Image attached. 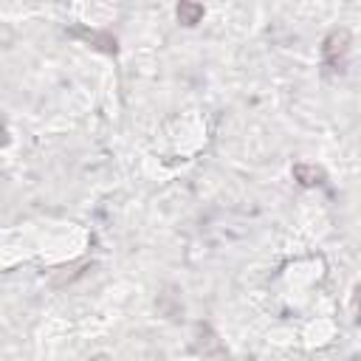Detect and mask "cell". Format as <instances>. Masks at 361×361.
<instances>
[{
  "label": "cell",
  "mask_w": 361,
  "mask_h": 361,
  "mask_svg": "<svg viewBox=\"0 0 361 361\" xmlns=\"http://www.w3.org/2000/svg\"><path fill=\"white\" fill-rule=\"evenodd\" d=\"M347 51H350V31L338 28V31H330V34L324 37L322 56H324L327 65H341L344 56H347Z\"/></svg>",
  "instance_id": "1"
},
{
  "label": "cell",
  "mask_w": 361,
  "mask_h": 361,
  "mask_svg": "<svg viewBox=\"0 0 361 361\" xmlns=\"http://www.w3.org/2000/svg\"><path fill=\"white\" fill-rule=\"evenodd\" d=\"M355 313H358V316H355V319H358V322H361V285H358V288H355Z\"/></svg>",
  "instance_id": "4"
},
{
  "label": "cell",
  "mask_w": 361,
  "mask_h": 361,
  "mask_svg": "<svg viewBox=\"0 0 361 361\" xmlns=\"http://www.w3.org/2000/svg\"><path fill=\"white\" fill-rule=\"evenodd\" d=\"M175 14H178V23H183V25H195V23H200L203 20V6L200 3H180L178 8H175Z\"/></svg>",
  "instance_id": "3"
},
{
  "label": "cell",
  "mask_w": 361,
  "mask_h": 361,
  "mask_svg": "<svg viewBox=\"0 0 361 361\" xmlns=\"http://www.w3.org/2000/svg\"><path fill=\"white\" fill-rule=\"evenodd\" d=\"M293 178L302 186H319V183H324V172L316 164H296L293 166Z\"/></svg>",
  "instance_id": "2"
}]
</instances>
